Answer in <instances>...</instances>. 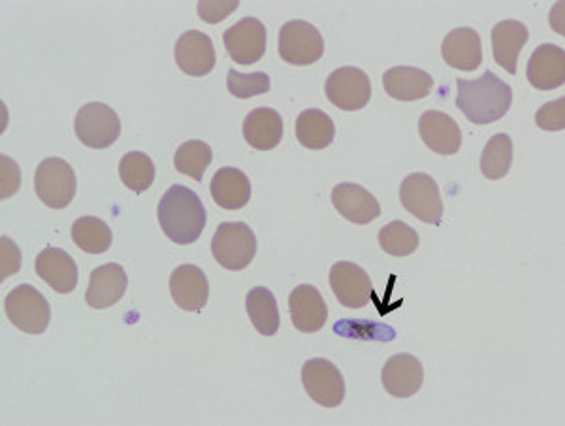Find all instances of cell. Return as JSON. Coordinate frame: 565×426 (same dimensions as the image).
I'll use <instances>...</instances> for the list:
<instances>
[{"label": "cell", "mask_w": 565, "mask_h": 426, "mask_svg": "<svg viewBox=\"0 0 565 426\" xmlns=\"http://www.w3.org/2000/svg\"><path fill=\"white\" fill-rule=\"evenodd\" d=\"M211 253L222 268L243 270L256 255L255 232L245 223H221L211 240Z\"/></svg>", "instance_id": "4"}, {"label": "cell", "mask_w": 565, "mask_h": 426, "mask_svg": "<svg viewBox=\"0 0 565 426\" xmlns=\"http://www.w3.org/2000/svg\"><path fill=\"white\" fill-rule=\"evenodd\" d=\"M4 312L12 325L18 326L25 334H44L51 319V308L46 297L33 285H18L8 292L4 300Z\"/></svg>", "instance_id": "3"}, {"label": "cell", "mask_w": 565, "mask_h": 426, "mask_svg": "<svg viewBox=\"0 0 565 426\" xmlns=\"http://www.w3.org/2000/svg\"><path fill=\"white\" fill-rule=\"evenodd\" d=\"M170 295L185 312H200L208 304V278L195 264H182L170 276Z\"/></svg>", "instance_id": "14"}, {"label": "cell", "mask_w": 565, "mask_h": 426, "mask_svg": "<svg viewBox=\"0 0 565 426\" xmlns=\"http://www.w3.org/2000/svg\"><path fill=\"white\" fill-rule=\"evenodd\" d=\"M119 176L127 189L143 193L155 182V164L146 153L130 151L119 163Z\"/></svg>", "instance_id": "31"}, {"label": "cell", "mask_w": 565, "mask_h": 426, "mask_svg": "<svg viewBox=\"0 0 565 426\" xmlns=\"http://www.w3.org/2000/svg\"><path fill=\"white\" fill-rule=\"evenodd\" d=\"M21 185V170L15 161L10 157L0 156V198L8 200V198L15 195L20 191Z\"/></svg>", "instance_id": "37"}, {"label": "cell", "mask_w": 565, "mask_h": 426, "mask_svg": "<svg viewBox=\"0 0 565 426\" xmlns=\"http://www.w3.org/2000/svg\"><path fill=\"white\" fill-rule=\"evenodd\" d=\"M279 55L295 67H310L324 55L323 34L308 21H289L279 31Z\"/></svg>", "instance_id": "7"}, {"label": "cell", "mask_w": 565, "mask_h": 426, "mask_svg": "<svg viewBox=\"0 0 565 426\" xmlns=\"http://www.w3.org/2000/svg\"><path fill=\"white\" fill-rule=\"evenodd\" d=\"M227 88H229L230 95L245 101V99H253V96L268 93L272 82H269L268 74H264V72L242 74L238 70H229Z\"/></svg>", "instance_id": "34"}, {"label": "cell", "mask_w": 565, "mask_h": 426, "mask_svg": "<svg viewBox=\"0 0 565 426\" xmlns=\"http://www.w3.org/2000/svg\"><path fill=\"white\" fill-rule=\"evenodd\" d=\"M418 133L423 142L438 156H454L462 148V130L451 115L430 110L420 117Z\"/></svg>", "instance_id": "18"}, {"label": "cell", "mask_w": 565, "mask_h": 426, "mask_svg": "<svg viewBox=\"0 0 565 426\" xmlns=\"http://www.w3.org/2000/svg\"><path fill=\"white\" fill-rule=\"evenodd\" d=\"M332 204L347 221L355 224H368L381 216L377 198L357 183L336 185L332 191Z\"/></svg>", "instance_id": "20"}, {"label": "cell", "mask_w": 565, "mask_h": 426, "mask_svg": "<svg viewBox=\"0 0 565 426\" xmlns=\"http://www.w3.org/2000/svg\"><path fill=\"white\" fill-rule=\"evenodd\" d=\"M441 55L449 67L473 72L483 62L481 36L470 27L454 28L445 36Z\"/></svg>", "instance_id": "22"}, {"label": "cell", "mask_w": 565, "mask_h": 426, "mask_svg": "<svg viewBox=\"0 0 565 426\" xmlns=\"http://www.w3.org/2000/svg\"><path fill=\"white\" fill-rule=\"evenodd\" d=\"M159 223L166 237L177 245L195 244L203 237L208 214L195 191L172 185L157 208Z\"/></svg>", "instance_id": "1"}, {"label": "cell", "mask_w": 565, "mask_h": 426, "mask_svg": "<svg viewBox=\"0 0 565 426\" xmlns=\"http://www.w3.org/2000/svg\"><path fill=\"white\" fill-rule=\"evenodd\" d=\"M127 272L122 264L109 263L94 268L89 279L85 302L94 310H108L127 292Z\"/></svg>", "instance_id": "15"}, {"label": "cell", "mask_w": 565, "mask_h": 426, "mask_svg": "<svg viewBox=\"0 0 565 426\" xmlns=\"http://www.w3.org/2000/svg\"><path fill=\"white\" fill-rule=\"evenodd\" d=\"M381 381H383L384 391L394 399H411L423 387V365L417 357L400 353L387 360L383 373H381Z\"/></svg>", "instance_id": "16"}, {"label": "cell", "mask_w": 565, "mask_h": 426, "mask_svg": "<svg viewBox=\"0 0 565 426\" xmlns=\"http://www.w3.org/2000/svg\"><path fill=\"white\" fill-rule=\"evenodd\" d=\"M214 161V153L208 143L203 140H188L182 143L174 156L175 169L180 174L193 177L196 182H203L204 172Z\"/></svg>", "instance_id": "32"}, {"label": "cell", "mask_w": 565, "mask_h": 426, "mask_svg": "<svg viewBox=\"0 0 565 426\" xmlns=\"http://www.w3.org/2000/svg\"><path fill=\"white\" fill-rule=\"evenodd\" d=\"M74 130L83 146L106 149L114 146L122 135V119L108 104L89 102L76 115Z\"/></svg>", "instance_id": "6"}, {"label": "cell", "mask_w": 565, "mask_h": 426, "mask_svg": "<svg viewBox=\"0 0 565 426\" xmlns=\"http://www.w3.org/2000/svg\"><path fill=\"white\" fill-rule=\"evenodd\" d=\"M528 82L539 91H552L565 83V51L554 44H543L528 61Z\"/></svg>", "instance_id": "21"}, {"label": "cell", "mask_w": 565, "mask_h": 426, "mask_svg": "<svg viewBox=\"0 0 565 426\" xmlns=\"http://www.w3.org/2000/svg\"><path fill=\"white\" fill-rule=\"evenodd\" d=\"M21 251L12 238H0V279L10 278L21 268Z\"/></svg>", "instance_id": "36"}, {"label": "cell", "mask_w": 565, "mask_h": 426, "mask_svg": "<svg viewBox=\"0 0 565 426\" xmlns=\"http://www.w3.org/2000/svg\"><path fill=\"white\" fill-rule=\"evenodd\" d=\"M211 197L222 210H242L251 200L250 177L232 166L219 170L211 180Z\"/></svg>", "instance_id": "26"}, {"label": "cell", "mask_w": 565, "mask_h": 426, "mask_svg": "<svg viewBox=\"0 0 565 426\" xmlns=\"http://www.w3.org/2000/svg\"><path fill=\"white\" fill-rule=\"evenodd\" d=\"M328 101L344 112L366 108L371 99V82L368 74L357 67L337 68L324 85Z\"/></svg>", "instance_id": "9"}, {"label": "cell", "mask_w": 565, "mask_h": 426, "mask_svg": "<svg viewBox=\"0 0 565 426\" xmlns=\"http://www.w3.org/2000/svg\"><path fill=\"white\" fill-rule=\"evenodd\" d=\"M302 383L305 393L319 406L337 407L345 399V381L336 365L326 359H311L303 365Z\"/></svg>", "instance_id": "10"}, {"label": "cell", "mask_w": 565, "mask_h": 426, "mask_svg": "<svg viewBox=\"0 0 565 426\" xmlns=\"http://www.w3.org/2000/svg\"><path fill=\"white\" fill-rule=\"evenodd\" d=\"M330 287L339 304L349 310H360L370 304L371 279L368 272L355 263H336L330 270Z\"/></svg>", "instance_id": "12"}, {"label": "cell", "mask_w": 565, "mask_h": 426, "mask_svg": "<svg viewBox=\"0 0 565 426\" xmlns=\"http://www.w3.org/2000/svg\"><path fill=\"white\" fill-rule=\"evenodd\" d=\"M72 240L81 251L89 255H101L112 247L114 234L108 224L104 223L99 217H80L72 224Z\"/></svg>", "instance_id": "29"}, {"label": "cell", "mask_w": 565, "mask_h": 426, "mask_svg": "<svg viewBox=\"0 0 565 426\" xmlns=\"http://www.w3.org/2000/svg\"><path fill=\"white\" fill-rule=\"evenodd\" d=\"M290 319L297 331L313 334L326 325L328 306L313 285H298L289 298Z\"/></svg>", "instance_id": "17"}, {"label": "cell", "mask_w": 565, "mask_h": 426, "mask_svg": "<svg viewBox=\"0 0 565 426\" xmlns=\"http://www.w3.org/2000/svg\"><path fill=\"white\" fill-rule=\"evenodd\" d=\"M457 108L475 125H491L504 117L512 104V89L486 70L478 80H457Z\"/></svg>", "instance_id": "2"}, {"label": "cell", "mask_w": 565, "mask_h": 426, "mask_svg": "<svg viewBox=\"0 0 565 426\" xmlns=\"http://www.w3.org/2000/svg\"><path fill=\"white\" fill-rule=\"evenodd\" d=\"M230 59L240 65H255L266 54V27L256 18H243L222 34Z\"/></svg>", "instance_id": "11"}, {"label": "cell", "mask_w": 565, "mask_h": 426, "mask_svg": "<svg viewBox=\"0 0 565 426\" xmlns=\"http://www.w3.org/2000/svg\"><path fill=\"white\" fill-rule=\"evenodd\" d=\"M245 308H247V315L258 334H263V336L277 334L279 325H281V318H279V308H277L274 292L266 287L251 289L247 300H245Z\"/></svg>", "instance_id": "28"}, {"label": "cell", "mask_w": 565, "mask_h": 426, "mask_svg": "<svg viewBox=\"0 0 565 426\" xmlns=\"http://www.w3.org/2000/svg\"><path fill=\"white\" fill-rule=\"evenodd\" d=\"M383 88L396 101H423L434 89V78L420 68L394 67L384 72Z\"/></svg>", "instance_id": "24"}, {"label": "cell", "mask_w": 565, "mask_h": 426, "mask_svg": "<svg viewBox=\"0 0 565 426\" xmlns=\"http://www.w3.org/2000/svg\"><path fill=\"white\" fill-rule=\"evenodd\" d=\"M539 129L564 130L565 129V99L560 96L558 101L546 102L543 108L535 115Z\"/></svg>", "instance_id": "35"}, {"label": "cell", "mask_w": 565, "mask_h": 426, "mask_svg": "<svg viewBox=\"0 0 565 426\" xmlns=\"http://www.w3.org/2000/svg\"><path fill=\"white\" fill-rule=\"evenodd\" d=\"M34 189L47 208L62 210L76 197L78 180H76L74 170L59 157L46 159L36 169Z\"/></svg>", "instance_id": "5"}, {"label": "cell", "mask_w": 565, "mask_h": 426, "mask_svg": "<svg viewBox=\"0 0 565 426\" xmlns=\"http://www.w3.org/2000/svg\"><path fill=\"white\" fill-rule=\"evenodd\" d=\"M175 62L193 78L208 76L216 68L217 55L214 41L200 31H187L175 44Z\"/></svg>", "instance_id": "13"}, {"label": "cell", "mask_w": 565, "mask_h": 426, "mask_svg": "<svg viewBox=\"0 0 565 426\" xmlns=\"http://www.w3.org/2000/svg\"><path fill=\"white\" fill-rule=\"evenodd\" d=\"M238 7H240L238 0H229V2H221V0L209 2V0H203V2H198V15H200V20L206 21V23L216 25V23H221L222 20H227Z\"/></svg>", "instance_id": "38"}, {"label": "cell", "mask_w": 565, "mask_h": 426, "mask_svg": "<svg viewBox=\"0 0 565 426\" xmlns=\"http://www.w3.org/2000/svg\"><path fill=\"white\" fill-rule=\"evenodd\" d=\"M298 142L308 149H326L334 142L336 127L323 110L310 108L298 115L297 122Z\"/></svg>", "instance_id": "27"}, {"label": "cell", "mask_w": 565, "mask_h": 426, "mask_svg": "<svg viewBox=\"0 0 565 426\" xmlns=\"http://www.w3.org/2000/svg\"><path fill=\"white\" fill-rule=\"evenodd\" d=\"M243 138L258 151L277 148L282 140L281 115L266 106L253 110L243 122Z\"/></svg>", "instance_id": "25"}, {"label": "cell", "mask_w": 565, "mask_h": 426, "mask_svg": "<svg viewBox=\"0 0 565 426\" xmlns=\"http://www.w3.org/2000/svg\"><path fill=\"white\" fill-rule=\"evenodd\" d=\"M530 38V31L524 23L515 20L499 21L492 28V54L494 61L509 74H517L518 55Z\"/></svg>", "instance_id": "23"}, {"label": "cell", "mask_w": 565, "mask_h": 426, "mask_svg": "<svg viewBox=\"0 0 565 426\" xmlns=\"http://www.w3.org/2000/svg\"><path fill=\"white\" fill-rule=\"evenodd\" d=\"M420 238L417 230L404 223V221H392L384 224L379 232V245L384 253H389L392 257H410L418 250Z\"/></svg>", "instance_id": "33"}, {"label": "cell", "mask_w": 565, "mask_h": 426, "mask_svg": "<svg viewBox=\"0 0 565 426\" xmlns=\"http://www.w3.org/2000/svg\"><path fill=\"white\" fill-rule=\"evenodd\" d=\"M512 164V140L509 135L492 136L483 156H481V172L488 180H501L509 174Z\"/></svg>", "instance_id": "30"}, {"label": "cell", "mask_w": 565, "mask_h": 426, "mask_svg": "<svg viewBox=\"0 0 565 426\" xmlns=\"http://www.w3.org/2000/svg\"><path fill=\"white\" fill-rule=\"evenodd\" d=\"M400 200L411 216L428 224H441L443 200L439 195L438 183L428 174H411L400 187Z\"/></svg>", "instance_id": "8"}, {"label": "cell", "mask_w": 565, "mask_h": 426, "mask_svg": "<svg viewBox=\"0 0 565 426\" xmlns=\"http://www.w3.org/2000/svg\"><path fill=\"white\" fill-rule=\"evenodd\" d=\"M34 268L38 278L59 295H70L78 287V264L65 250L46 247L36 257Z\"/></svg>", "instance_id": "19"}]
</instances>
